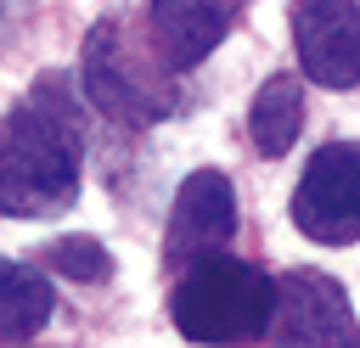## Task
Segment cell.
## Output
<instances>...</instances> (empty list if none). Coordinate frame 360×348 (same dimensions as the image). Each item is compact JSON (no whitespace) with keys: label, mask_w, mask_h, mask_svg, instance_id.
<instances>
[{"label":"cell","mask_w":360,"mask_h":348,"mask_svg":"<svg viewBox=\"0 0 360 348\" xmlns=\"http://www.w3.org/2000/svg\"><path fill=\"white\" fill-rule=\"evenodd\" d=\"M84 118L68 79L45 73L6 118H0V213L39 219L79 196Z\"/></svg>","instance_id":"1"},{"label":"cell","mask_w":360,"mask_h":348,"mask_svg":"<svg viewBox=\"0 0 360 348\" xmlns=\"http://www.w3.org/2000/svg\"><path fill=\"white\" fill-rule=\"evenodd\" d=\"M270 303H276V281L214 247L191 258V269L169 297V314L191 342H253L270 326Z\"/></svg>","instance_id":"2"},{"label":"cell","mask_w":360,"mask_h":348,"mask_svg":"<svg viewBox=\"0 0 360 348\" xmlns=\"http://www.w3.org/2000/svg\"><path fill=\"white\" fill-rule=\"evenodd\" d=\"M292 225L321 247L360 241V146L354 140H332L309 157L292 191Z\"/></svg>","instance_id":"3"},{"label":"cell","mask_w":360,"mask_h":348,"mask_svg":"<svg viewBox=\"0 0 360 348\" xmlns=\"http://www.w3.org/2000/svg\"><path fill=\"white\" fill-rule=\"evenodd\" d=\"M270 342H315V348H354L360 342V320L343 297V286L332 275L315 269H287L276 281V303H270Z\"/></svg>","instance_id":"4"},{"label":"cell","mask_w":360,"mask_h":348,"mask_svg":"<svg viewBox=\"0 0 360 348\" xmlns=\"http://www.w3.org/2000/svg\"><path fill=\"white\" fill-rule=\"evenodd\" d=\"M287 11L304 73L326 90L360 84V0H287Z\"/></svg>","instance_id":"5"},{"label":"cell","mask_w":360,"mask_h":348,"mask_svg":"<svg viewBox=\"0 0 360 348\" xmlns=\"http://www.w3.org/2000/svg\"><path fill=\"white\" fill-rule=\"evenodd\" d=\"M84 95L112 118H163L169 112V95L124 51L118 22H96L84 39Z\"/></svg>","instance_id":"6"},{"label":"cell","mask_w":360,"mask_h":348,"mask_svg":"<svg viewBox=\"0 0 360 348\" xmlns=\"http://www.w3.org/2000/svg\"><path fill=\"white\" fill-rule=\"evenodd\" d=\"M236 230V191L219 168H197L180 191H174V213H169V253L174 258H197L225 247Z\"/></svg>","instance_id":"7"},{"label":"cell","mask_w":360,"mask_h":348,"mask_svg":"<svg viewBox=\"0 0 360 348\" xmlns=\"http://www.w3.org/2000/svg\"><path fill=\"white\" fill-rule=\"evenodd\" d=\"M236 22V0H152V45L163 67H197Z\"/></svg>","instance_id":"8"},{"label":"cell","mask_w":360,"mask_h":348,"mask_svg":"<svg viewBox=\"0 0 360 348\" xmlns=\"http://www.w3.org/2000/svg\"><path fill=\"white\" fill-rule=\"evenodd\" d=\"M298 129H304V90H298V79H287V73L281 79H264L259 95H253V112H248L253 146L264 157H281L298 140Z\"/></svg>","instance_id":"9"},{"label":"cell","mask_w":360,"mask_h":348,"mask_svg":"<svg viewBox=\"0 0 360 348\" xmlns=\"http://www.w3.org/2000/svg\"><path fill=\"white\" fill-rule=\"evenodd\" d=\"M45 320H51V286H45V275H34L28 264L0 258V337L6 342H28Z\"/></svg>","instance_id":"10"},{"label":"cell","mask_w":360,"mask_h":348,"mask_svg":"<svg viewBox=\"0 0 360 348\" xmlns=\"http://www.w3.org/2000/svg\"><path fill=\"white\" fill-rule=\"evenodd\" d=\"M45 264L56 275H68V281H107L112 275V258H107V247L96 236H62V241H51Z\"/></svg>","instance_id":"11"}]
</instances>
